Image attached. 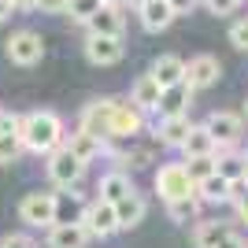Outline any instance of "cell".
<instances>
[{"label": "cell", "mask_w": 248, "mask_h": 248, "mask_svg": "<svg viewBox=\"0 0 248 248\" xmlns=\"http://www.w3.org/2000/svg\"><path fill=\"white\" fill-rule=\"evenodd\" d=\"M19 137L30 152H52V148L63 145V123L56 111H30L19 115Z\"/></svg>", "instance_id": "cell-1"}, {"label": "cell", "mask_w": 248, "mask_h": 248, "mask_svg": "<svg viewBox=\"0 0 248 248\" xmlns=\"http://www.w3.org/2000/svg\"><path fill=\"white\" fill-rule=\"evenodd\" d=\"M155 193L163 200H182V197H197V182L189 178L186 163H167L155 174Z\"/></svg>", "instance_id": "cell-2"}, {"label": "cell", "mask_w": 248, "mask_h": 248, "mask_svg": "<svg viewBox=\"0 0 248 248\" xmlns=\"http://www.w3.org/2000/svg\"><path fill=\"white\" fill-rule=\"evenodd\" d=\"M82 174H85V163H82V159H78L67 145H60V148H52V152H48V178H52L60 189L78 186V182H82Z\"/></svg>", "instance_id": "cell-3"}, {"label": "cell", "mask_w": 248, "mask_h": 248, "mask_svg": "<svg viewBox=\"0 0 248 248\" xmlns=\"http://www.w3.org/2000/svg\"><path fill=\"white\" fill-rule=\"evenodd\" d=\"M56 207H60V200H56V193H26L19 204V218L26 222V226H56Z\"/></svg>", "instance_id": "cell-4"}, {"label": "cell", "mask_w": 248, "mask_h": 248, "mask_svg": "<svg viewBox=\"0 0 248 248\" xmlns=\"http://www.w3.org/2000/svg\"><path fill=\"white\" fill-rule=\"evenodd\" d=\"M41 56H45L41 33L19 30V33H11V37H8V60L11 63H19V67H33V63H41Z\"/></svg>", "instance_id": "cell-5"}, {"label": "cell", "mask_w": 248, "mask_h": 248, "mask_svg": "<svg viewBox=\"0 0 248 248\" xmlns=\"http://www.w3.org/2000/svg\"><path fill=\"white\" fill-rule=\"evenodd\" d=\"M82 226L93 233V237H111L119 230V215H115V204L111 200H93V204L82 211Z\"/></svg>", "instance_id": "cell-6"}, {"label": "cell", "mask_w": 248, "mask_h": 248, "mask_svg": "<svg viewBox=\"0 0 248 248\" xmlns=\"http://www.w3.org/2000/svg\"><path fill=\"white\" fill-rule=\"evenodd\" d=\"M123 37H111V33H89V41H85V60L96 63V67H111V63L123 60Z\"/></svg>", "instance_id": "cell-7"}, {"label": "cell", "mask_w": 248, "mask_h": 248, "mask_svg": "<svg viewBox=\"0 0 248 248\" xmlns=\"http://www.w3.org/2000/svg\"><path fill=\"white\" fill-rule=\"evenodd\" d=\"M141 126H145V115H141V108H137L134 100H130V104L115 100L111 104V137L130 141L134 134H141Z\"/></svg>", "instance_id": "cell-8"}, {"label": "cell", "mask_w": 248, "mask_h": 248, "mask_svg": "<svg viewBox=\"0 0 248 248\" xmlns=\"http://www.w3.org/2000/svg\"><path fill=\"white\" fill-rule=\"evenodd\" d=\"M137 15H141V26H145L148 33L167 30V26L178 19L174 8H170V0H141V4H137Z\"/></svg>", "instance_id": "cell-9"}, {"label": "cell", "mask_w": 248, "mask_h": 248, "mask_svg": "<svg viewBox=\"0 0 248 248\" xmlns=\"http://www.w3.org/2000/svg\"><path fill=\"white\" fill-rule=\"evenodd\" d=\"M111 104H115L111 96L89 104L82 111V130H89V134H96L100 141H108V137H111Z\"/></svg>", "instance_id": "cell-10"}, {"label": "cell", "mask_w": 248, "mask_h": 248, "mask_svg": "<svg viewBox=\"0 0 248 248\" xmlns=\"http://www.w3.org/2000/svg\"><path fill=\"white\" fill-rule=\"evenodd\" d=\"M218 74H222V67H218L215 56H197V60L186 63V82L193 85V93L197 89H211L218 82Z\"/></svg>", "instance_id": "cell-11"}, {"label": "cell", "mask_w": 248, "mask_h": 248, "mask_svg": "<svg viewBox=\"0 0 248 248\" xmlns=\"http://www.w3.org/2000/svg\"><path fill=\"white\" fill-rule=\"evenodd\" d=\"M89 237L93 233L82 222H56V226H48V248H85Z\"/></svg>", "instance_id": "cell-12"}, {"label": "cell", "mask_w": 248, "mask_h": 248, "mask_svg": "<svg viewBox=\"0 0 248 248\" xmlns=\"http://www.w3.org/2000/svg\"><path fill=\"white\" fill-rule=\"evenodd\" d=\"M204 126H207V134L215 137V145H233L241 137V115H233V111H211Z\"/></svg>", "instance_id": "cell-13"}, {"label": "cell", "mask_w": 248, "mask_h": 248, "mask_svg": "<svg viewBox=\"0 0 248 248\" xmlns=\"http://www.w3.org/2000/svg\"><path fill=\"white\" fill-rule=\"evenodd\" d=\"M189 100H193V85L189 82H178L170 85V89H163V96H159V119H170V115H186Z\"/></svg>", "instance_id": "cell-14"}, {"label": "cell", "mask_w": 248, "mask_h": 248, "mask_svg": "<svg viewBox=\"0 0 248 248\" xmlns=\"http://www.w3.org/2000/svg\"><path fill=\"white\" fill-rule=\"evenodd\" d=\"M85 26H89L93 33H111V37H123V30H126L119 4H100V8H96V15L85 22Z\"/></svg>", "instance_id": "cell-15"}, {"label": "cell", "mask_w": 248, "mask_h": 248, "mask_svg": "<svg viewBox=\"0 0 248 248\" xmlns=\"http://www.w3.org/2000/svg\"><path fill=\"white\" fill-rule=\"evenodd\" d=\"M145 211H148V204H145V197L141 193H130V197H123L119 204H115V215H119V230H134L141 218H145Z\"/></svg>", "instance_id": "cell-16"}, {"label": "cell", "mask_w": 248, "mask_h": 248, "mask_svg": "<svg viewBox=\"0 0 248 248\" xmlns=\"http://www.w3.org/2000/svg\"><path fill=\"white\" fill-rule=\"evenodd\" d=\"M159 96H163V85L155 82L152 74H141L134 82V93H130V100L141 108V111H155L159 108Z\"/></svg>", "instance_id": "cell-17"}, {"label": "cell", "mask_w": 248, "mask_h": 248, "mask_svg": "<svg viewBox=\"0 0 248 248\" xmlns=\"http://www.w3.org/2000/svg\"><path fill=\"white\" fill-rule=\"evenodd\" d=\"M193 123H189V115H170V119H159V145H170V148H182V141L189 137Z\"/></svg>", "instance_id": "cell-18"}, {"label": "cell", "mask_w": 248, "mask_h": 248, "mask_svg": "<svg viewBox=\"0 0 248 248\" xmlns=\"http://www.w3.org/2000/svg\"><path fill=\"white\" fill-rule=\"evenodd\" d=\"M152 78L163 85V89L186 82V60H178V56H159V60L152 63Z\"/></svg>", "instance_id": "cell-19"}, {"label": "cell", "mask_w": 248, "mask_h": 248, "mask_svg": "<svg viewBox=\"0 0 248 248\" xmlns=\"http://www.w3.org/2000/svg\"><path fill=\"white\" fill-rule=\"evenodd\" d=\"M67 148H71L82 163H89V159H96V155L104 152V141H100L96 134H89V130H82V126H78V130L71 134V141H67Z\"/></svg>", "instance_id": "cell-20"}, {"label": "cell", "mask_w": 248, "mask_h": 248, "mask_svg": "<svg viewBox=\"0 0 248 248\" xmlns=\"http://www.w3.org/2000/svg\"><path fill=\"white\" fill-rule=\"evenodd\" d=\"M182 152H186V159L189 155H215L218 145H215V137L207 134V126H193L189 137L182 141Z\"/></svg>", "instance_id": "cell-21"}, {"label": "cell", "mask_w": 248, "mask_h": 248, "mask_svg": "<svg viewBox=\"0 0 248 248\" xmlns=\"http://www.w3.org/2000/svg\"><path fill=\"white\" fill-rule=\"evenodd\" d=\"M197 197L207 200V204H218V200H230V178H222L215 170V174H207L204 182H197Z\"/></svg>", "instance_id": "cell-22"}, {"label": "cell", "mask_w": 248, "mask_h": 248, "mask_svg": "<svg viewBox=\"0 0 248 248\" xmlns=\"http://www.w3.org/2000/svg\"><path fill=\"white\" fill-rule=\"evenodd\" d=\"M134 193V186H130V178L123 174V170H111V174L100 178V197L111 200V204H119L123 197H130Z\"/></svg>", "instance_id": "cell-23"}, {"label": "cell", "mask_w": 248, "mask_h": 248, "mask_svg": "<svg viewBox=\"0 0 248 248\" xmlns=\"http://www.w3.org/2000/svg\"><path fill=\"white\" fill-rule=\"evenodd\" d=\"M226 237H230V230L222 226V222H200V226L193 230V245L197 248H218Z\"/></svg>", "instance_id": "cell-24"}, {"label": "cell", "mask_w": 248, "mask_h": 248, "mask_svg": "<svg viewBox=\"0 0 248 248\" xmlns=\"http://www.w3.org/2000/svg\"><path fill=\"white\" fill-rule=\"evenodd\" d=\"M167 211L174 222H193L197 218V197H182V200H167Z\"/></svg>", "instance_id": "cell-25"}, {"label": "cell", "mask_w": 248, "mask_h": 248, "mask_svg": "<svg viewBox=\"0 0 248 248\" xmlns=\"http://www.w3.org/2000/svg\"><path fill=\"white\" fill-rule=\"evenodd\" d=\"M186 170L193 182H204L207 174H215V155H189L186 159Z\"/></svg>", "instance_id": "cell-26"}, {"label": "cell", "mask_w": 248, "mask_h": 248, "mask_svg": "<svg viewBox=\"0 0 248 248\" xmlns=\"http://www.w3.org/2000/svg\"><path fill=\"white\" fill-rule=\"evenodd\" d=\"M100 4H104V0H67V15H71L74 22H89Z\"/></svg>", "instance_id": "cell-27"}, {"label": "cell", "mask_w": 248, "mask_h": 248, "mask_svg": "<svg viewBox=\"0 0 248 248\" xmlns=\"http://www.w3.org/2000/svg\"><path fill=\"white\" fill-rule=\"evenodd\" d=\"M245 163H248V159H237V155H222V159L215 155V170H218L222 178H230V182L245 178Z\"/></svg>", "instance_id": "cell-28"}, {"label": "cell", "mask_w": 248, "mask_h": 248, "mask_svg": "<svg viewBox=\"0 0 248 248\" xmlns=\"http://www.w3.org/2000/svg\"><path fill=\"white\" fill-rule=\"evenodd\" d=\"M22 137L19 134H0V163H15L22 155Z\"/></svg>", "instance_id": "cell-29"}, {"label": "cell", "mask_w": 248, "mask_h": 248, "mask_svg": "<svg viewBox=\"0 0 248 248\" xmlns=\"http://www.w3.org/2000/svg\"><path fill=\"white\" fill-rule=\"evenodd\" d=\"M230 41L237 45V48L248 52V19H237L233 26H230Z\"/></svg>", "instance_id": "cell-30"}, {"label": "cell", "mask_w": 248, "mask_h": 248, "mask_svg": "<svg viewBox=\"0 0 248 248\" xmlns=\"http://www.w3.org/2000/svg\"><path fill=\"white\" fill-rule=\"evenodd\" d=\"M230 200H233L237 207L248 200V178H237V182H230Z\"/></svg>", "instance_id": "cell-31"}, {"label": "cell", "mask_w": 248, "mask_h": 248, "mask_svg": "<svg viewBox=\"0 0 248 248\" xmlns=\"http://www.w3.org/2000/svg\"><path fill=\"white\" fill-rule=\"evenodd\" d=\"M0 248H37V245H33V237H26V233H8V237L0 241Z\"/></svg>", "instance_id": "cell-32"}, {"label": "cell", "mask_w": 248, "mask_h": 248, "mask_svg": "<svg viewBox=\"0 0 248 248\" xmlns=\"http://www.w3.org/2000/svg\"><path fill=\"white\" fill-rule=\"evenodd\" d=\"M204 4H207L211 11H215V15H230V11L237 8L241 0H204Z\"/></svg>", "instance_id": "cell-33"}, {"label": "cell", "mask_w": 248, "mask_h": 248, "mask_svg": "<svg viewBox=\"0 0 248 248\" xmlns=\"http://www.w3.org/2000/svg\"><path fill=\"white\" fill-rule=\"evenodd\" d=\"M37 8L48 11V15H63V11H67V0H37Z\"/></svg>", "instance_id": "cell-34"}, {"label": "cell", "mask_w": 248, "mask_h": 248, "mask_svg": "<svg viewBox=\"0 0 248 248\" xmlns=\"http://www.w3.org/2000/svg\"><path fill=\"white\" fill-rule=\"evenodd\" d=\"M170 8H174V15H186V11L197 8V0H170Z\"/></svg>", "instance_id": "cell-35"}, {"label": "cell", "mask_w": 248, "mask_h": 248, "mask_svg": "<svg viewBox=\"0 0 248 248\" xmlns=\"http://www.w3.org/2000/svg\"><path fill=\"white\" fill-rule=\"evenodd\" d=\"M218 248H248V245H245V241L237 237V233H230V237L222 241V245H218Z\"/></svg>", "instance_id": "cell-36"}, {"label": "cell", "mask_w": 248, "mask_h": 248, "mask_svg": "<svg viewBox=\"0 0 248 248\" xmlns=\"http://www.w3.org/2000/svg\"><path fill=\"white\" fill-rule=\"evenodd\" d=\"M11 4H15L19 11H33V8H37V0H11Z\"/></svg>", "instance_id": "cell-37"}, {"label": "cell", "mask_w": 248, "mask_h": 248, "mask_svg": "<svg viewBox=\"0 0 248 248\" xmlns=\"http://www.w3.org/2000/svg\"><path fill=\"white\" fill-rule=\"evenodd\" d=\"M11 8H15L11 0H0V22H4V19H8V15H11Z\"/></svg>", "instance_id": "cell-38"}, {"label": "cell", "mask_w": 248, "mask_h": 248, "mask_svg": "<svg viewBox=\"0 0 248 248\" xmlns=\"http://www.w3.org/2000/svg\"><path fill=\"white\" fill-rule=\"evenodd\" d=\"M237 211H241V222H248V200H245V204L237 207Z\"/></svg>", "instance_id": "cell-39"}, {"label": "cell", "mask_w": 248, "mask_h": 248, "mask_svg": "<svg viewBox=\"0 0 248 248\" xmlns=\"http://www.w3.org/2000/svg\"><path fill=\"white\" fill-rule=\"evenodd\" d=\"M104 4H119V0H104Z\"/></svg>", "instance_id": "cell-40"}, {"label": "cell", "mask_w": 248, "mask_h": 248, "mask_svg": "<svg viewBox=\"0 0 248 248\" xmlns=\"http://www.w3.org/2000/svg\"><path fill=\"white\" fill-rule=\"evenodd\" d=\"M0 115H4V111H0Z\"/></svg>", "instance_id": "cell-41"}, {"label": "cell", "mask_w": 248, "mask_h": 248, "mask_svg": "<svg viewBox=\"0 0 248 248\" xmlns=\"http://www.w3.org/2000/svg\"><path fill=\"white\" fill-rule=\"evenodd\" d=\"M245 111H248V108H245Z\"/></svg>", "instance_id": "cell-42"}]
</instances>
